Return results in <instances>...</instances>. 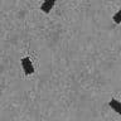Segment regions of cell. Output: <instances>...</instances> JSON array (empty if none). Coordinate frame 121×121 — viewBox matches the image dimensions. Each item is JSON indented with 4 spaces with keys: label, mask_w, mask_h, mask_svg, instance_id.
<instances>
[{
    "label": "cell",
    "mask_w": 121,
    "mask_h": 121,
    "mask_svg": "<svg viewBox=\"0 0 121 121\" xmlns=\"http://www.w3.org/2000/svg\"><path fill=\"white\" fill-rule=\"evenodd\" d=\"M20 64H22V68L24 71V73L26 76H30L34 73V66L32 63V59L29 57H24V58L20 59Z\"/></svg>",
    "instance_id": "1"
},
{
    "label": "cell",
    "mask_w": 121,
    "mask_h": 121,
    "mask_svg": "<svg viewBox=\"0 0 121 121\" xmlns=\"http://www.w3.org/2000/svg\"><path fill=\"white\" fill-rule=\"evenodd\" d=\"M54 4H56V0H44V1L42 3V5H40V10L45 14L51 13V10L53 9Z\"/></svg>",
    "instance_id": "2"
},
{
    "label": "cell",
    "mask_w": 121,
    "mask_h": 121,
    "mask_svg": "<svg viewBox=\"0 0 121 121\" xmlns=\"http://www.w3.org/2000/svg\"><path fill=\"white\" fill-rule=\"evenodd\" d=\"M108 105H110V107H111L116 113L121 115V101L116 100V98H111V101L108 102Z\"/></svg>",
    "instance_id": "3"
},
{
    "label": "cell",
    "mask_w": 121,
    "mask_h": 121,
    "mask_svg": "<svg viewBox=\"0 0 121 121\" xmlns=\"http://www.w3.org/2000/svg\"><path fill=\"white\" fill-rule=\"evenodd\" d=\"M112 20L116 23V24H120L121 23V9L117 11V13L113 14V17H112Z\"/></svg>",
    "instance_id": "4"
}]
</instances>
